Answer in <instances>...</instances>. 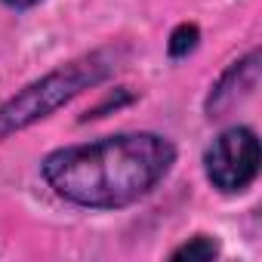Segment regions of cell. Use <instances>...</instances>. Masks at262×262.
<instances>
[{"instance_id": "6da1fadb", "label": "cell", "mask_w": 262, "mask_h": 262, "mask_svg": "<svg viewBox=\"0 0 262 262\" xmlns=\"http://www.w3.org/2000/svg\"><path fill=\"white\" fill-rule=\"evenodd\" d=\"M176 145L161 133H114L65 145L40 161L47 188L83 210H123L148 198L173 170Z\"/></svg>"}, {"instance_id": "7a4b0ae2", "label": "cell", "mask_w": 262, "mask_h": 262, "mask_svg": "<svg viewBox=\"0 0 262 262\" xmlns=\"http://www.w3.org/2000/svg\"><path fill=\"white\" fill-rule=\"evenodd\" d=\"M126 56H129V47L105 43L50 68L47 74L16 90L10 99L0 102V142H7L10 136L47 120L50 114H56L59 108H65L86 90L102 86L108 77H114V71L126 62Z\"/></svg>"}, {"instance_id": "3957f363", "label": "cell", "mask_w": 262, "mask_h": 262, "mask_svg": "<svg viewBox=\"0 0 262 262\" xmlns=\"http://www.w3.org/2000/svg\"><path fill=\"white\" fill-rule=\"evenodd\" d=\"M259 139L256 129L234 123L207 145L204 151V176L207 182L222 194H241L247 191L259 176Z\"/></svg>"}, {"instance_id": "277c9868", "label": "cell", "mask_w": 262, "mask_h": 262, "mask_svg": "<svg viewBox=\"0 0 262 262\" xmlns=\"http://www.w3.org/2000/svg\"><path fill=\"white\" fill-rule=\"evenodd\" d=\"M259 86V50H250L247 56L234 59L210 86L207 99H204V114L210 120H219L225 114H231L234 108H241Z\"/></svg>"}, {"instance_id": "5b68a950", "label": "cell", "mask_w": 262, "mask_h": 262, "mask_svg": "<svg viewBox=\"0 0 262 262\" xmlns=\"http://www.w3.org/2000/svg\"><path fill=\"white\" fill-rule=\"evenodd\" d=\"M222 253L219 247V237L216 234H207V231H198L191 234L188 241H182L179 247L170 250V259H188V262H210Z\"/></svg>"}, {"instance_id": "8992f818", "label": "cell", "mask_w": 262, "mask_h": 262, "mask_svg": "<svg viewBox=\"0 0 262 262\" xmlns=\"http://www.w3.org/2000/svg\"><path fill=\"white\" fill-rule=\"evenodd\" d=\"M201 43V28L198 22H179L173 31H170V40H167V53L170 59H188Z\"/></svg>"}, {"instance_id": "52a82bcc", "label": "cell", "mask_w": 262, "mask_h": 262, "mask_svg": "<svg viewBox=\"0 0 262 262\" xmlns=\"http://www.w3.org/2000/svg\"><path fill=\"white\" fill-rule=\"evenodd\" d=\"M4 7H10V10H31V7H37V4H43V0H0Z\"/></svg>"}]
</instances>
